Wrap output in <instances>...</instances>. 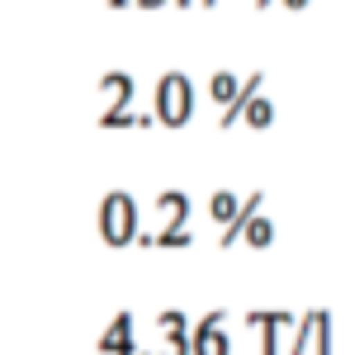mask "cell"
<instances>
[{"label": "cell", "mask_w": 350, "mask_h": 355, "mask_svg": "<svg viewBox=\"0 0 350 355\" xmlns=\"http://www.w3.org/2000/svg\"><path fill=\"white\" fill-rule=\"evenodd\" d=\"M100 232H105L109 246H123L137 237V204L133 194H109L100 204Z\"/></svg>", "instance_id": "6da1fadb"}, {"label": "cell", "mask_w": 350, "mask_h": 355, "mask_svg": "<svg viewBox=\"0 0 350 355\" xmlns=\"http://www.w3.org/2000/svg\"><path fill=\"white\" fill-rule=\"evenodd\" d=\"M189 95H194V90H189L185 76H166V81L157 85V119H161V123H185L189 110H194Z\"/></svg>", "instance_id": "7a4b0ae2"}, {"label": "cell", "mask_w": 350, "mask_h": 355, "mask_svg": "<svg viewBox=\"0 0 350 355\" xmlns=\"http://www.w3.org/2000/svg\"><path fill=\"white\" fill-rule=\"evenodd\" d=\"M222 322H227V313H209L189 336V355H232V336Z\"/></svg>", "instance_id": "3957f363"}, {"label": "cell", "mask_w": 350, "mask_h": 355, "mask_svg": "<svg viewBox=\"0 0 350 355\" xmlns=\"http://www.w3.org/2000/svg\"><path fill=\"white\" fill-rule=\"evenodd\" d=\"M100 351L105 355H133V313H119V318L109 322Z\"/></svg>", "instance_id": "277c9868"}, {"label": "cell", "mask_w": 350, "mask_h": 355, "mask_svg": "<svg viewBox=\"0 0 350 355\" xmlns=\"http://www.w3.org/2000/svg\"><path fill=\"white\" fill-rule=\"evenodd\" d=\"M237 214H242V199H237L232 190H218L213 199H209V218L222 223V232H227V227L237 223Z\"/></svg>", "instance_id": "5b68a950"}, {"label": "cell", "mask_w": 350, "mask_h": 355, "mask_svg": "<svg viewBox=\"0 0 350 355\" xmlns=\"http://www.w3.org/2000/svg\"><path fill=\"white\" fill-rule=\"evenodd\" d=\"M209 95H213L222 110H232V105H237V95H242V81H237L232 71H218L213 81H209Z\"/></svg>", "instance_id": "8992f818"}, {"label": "cell", "mask_w": 350, "mask_h": 355, "mask_svg": "<svg viewBox=\"0 0 350 355\" xmlns=\"http://www.w3.org/2000/svg\"><path fill=\"white\" fill-rule=\"evenodd\" d=\"M242 237L251 246H270V242H274V223H270L265 214H251V218L242 223Z\"/></svg>", "instance_id": "52a82bcc"}, {"label": "cell", "mask_w": 350, "mask_h": 355, "mask_svg": "<svg viewBox=\"0 0 350 355\" xmlns=\"http://www.w3.org/2000/svg\"><path fill=\"white\" fill-rule=\"evenodd\" d=\"M284 5H289V10H303V5H308V0H284Z\"/></svg>", "instance_id": "ba28073f"}]
</instances>
